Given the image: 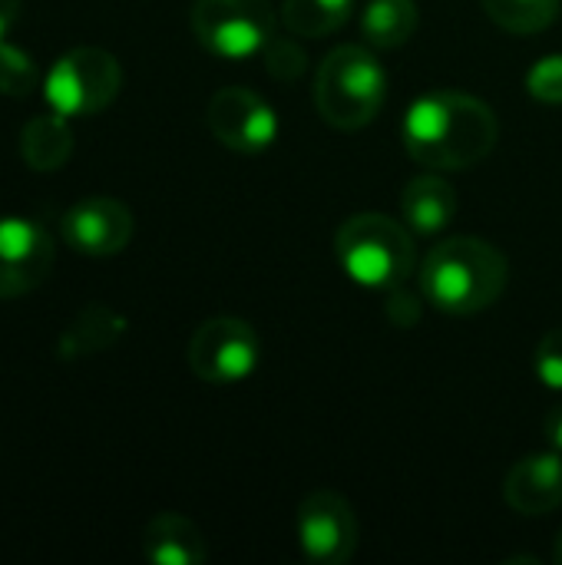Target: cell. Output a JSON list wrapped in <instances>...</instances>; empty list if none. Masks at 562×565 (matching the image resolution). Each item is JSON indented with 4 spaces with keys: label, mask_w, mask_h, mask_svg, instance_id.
I'll return each mask as SVG.
<instances>
[{
    "label": "cell",
    "mask_w": 562,
    "mask_h": 565,
    "mask_svg": "<svg viewBox=\"0 0 562 565\" xmlns=\"http://www.w3.org/2000/svg\"><path fill=\"white\" fill-rule=\"evenodd\" d=\"M556 559H560V563H562V533H560V536H556Z\"/></svg>",
    "instance_id": "obj_27"
},
{
    "label": "cell",
    "mask_w": 562,
    "mask_h": 565,
    "mask_svg": "<svg viewBox=\"0 0 562 565\" xmlns=\"http://www.w3.org/2000/svg\"><path fill=\"white\" fill-rule=\"evenodd\" d=\"M142 556L156 565H202L209 550L192 520L179 513H159L142 530Z\"/></svg>",
    "instance_id": "obj_13"
},
{
    "label": "cell",
    "mask_w": 562,
    "mask_h": 565,
    "mask_svg": "<svg viewBox=\"0 0 562 565\" xmlns=\"http://www.w3.org/2000/svg\"><path fill=\"white\" fill-rule=\"evenodd\" d=\"M388 318H391V324H397V328H414V324L421 321V305H417V298L407 295V291H401V285L391 288V295H388Z\"/></svg>",
    "instance_id": "obj_24"
},
{
    "label": "cell",
    "mask_w": 562,
    "mask_h": 565,
    "mask_svg": "<svg viewBox=\"0 0 562 565\" xmlns=\"http://www.w3.org/2000/svg\"><path fill=\"white\" fill-rule=\"evenodd\" d=\"M510 281V265L500 248L484 238L457 235L431 248L421 268V291L427 301L447 315L467 318L480 315L503 295Z\"/></svg>",
    "instance_id": "obj_2"
},
{
    "label": "cell",
    "mask_w": 562,
    "mask_h": 565,
    "mask_svg": "<svg viewBox=\"0 0 562 565\" xmlns=\"http://www.w3.org/2000/svg\"><path fill=\"white\" fill-rule=\"evenodd\" d=\"M335 252L341 268L364 288H397L417 262L411 228L378 212L344 218L335 235Z\"/></svg>",
    "instance_id": "obj_4"
},
{
    "label": "cell",
    "mask_w": 562,
    "mask_h": 565,
    "mask_svg": "<svg viewBox=\"0 0 562 565\" xmlns=\"http://www.w3.org/2000/svg\"><path fill=\"white\" fill-rule=\"evenodd\" d=\"M119 86L123 70L113 53L99 46H76L50 66L43 96L60 116H93L116 99Z\"/></svg>",
    "instance_id": "obj_5"
},
{
    "label": "cell",
    "mask_w": 562,
    "mask_h": 565,
    "mask_svg": "<svg viewBox=\"0 0 562 565\" xmlns=\"http://www.w3.org/2000/svg\"><path fill=\"white\" fill-rule=\"evenodd\" d=\"M301 550L311 563L341 565L358 550V516L335 490H315L295 513Z\"/></svg>",
    "instance_id": "obj_8"
},
{
    "label": "cell",
    "mask_w": 562,
    "mask_h": 565,
    "mask_svg": "<svg viewBox=\"0 0 562 565\" xmlns=\"http://www.w3.org/2000/svg\"><path fill=\"white\" fill-rule=\"evenodd\" d=\"M533 371L550 391H562V328H553L550 334H543V341L533 354Z\"/></svg>",
    "instance_id": "obj_22"
},
{
    "label": "cell",
    "mask_w": 562,
    "mask_h": 565,
    "mask_svg": "<svg viewBox=\"0 0 562 565\" xmlns=\"http://www.w3.org/2000/svg\"><path fill=\"white\" fill-rule=\"evenodd\" d=\"M262 53H265V70L282 83L298 79L305 73V50L288 36H272Z\"/></svg>",
    "instance_id": "obj_21"
},
{
    "label": "cell",
    "mask_w": 562,
    "mask_h": 565,
    "mask_svg": "<svg viewBox=\"0 0 562 565\" xmlns=\"http://www.w3.org/2000/svg\"><path fill=\"white\" fill-rule=\"evenodd\" d=\"M262 344L242 318H209L189 341V367L205 384H238L258 364Z\"/></svg>",
    "instance_id": "obj_7"
},
{
    "label": "cell",
    "mask_w": 562,
    "mask_h": 565,
    "mask_svg": "<svg viewBox=\"0 0 562 565\" xmlns=\"http://www.w3.org/2000/svg\"><path fill=\"white\" fill-rule=\"evenodd\" d=\"M63 238L89 258L119 255L132 238V212L109 195H89L63 215Z\"/></svg>",
    "instance_id": "obj_11"
},
{
    "label": "cell",
    "mask_w": 562,
    "mask_h": 565,
    "mask_svg": "<svg viewBox=\"0 0 562 565\" xmlns=\"http://www.w3.org/2000/svg\"><path fill=\"white\" fill-rule=\"evenodd\" d=\"M457 215V192L441 175H417L401 192V218L417 235L444 232Z\"/></svg>",
    "instance_id": "obj_14"
},
{
    "label": "cell",
    "mask_w": 562,
    "mask_h": 565,
    "mask_svg": "<svg viewBox=\"0 0 562 565\" xmlns=\"http://www.w3.org/2000/svg\"><path fill=\"white\" fill-rule=\"evenodd\" d=\"M530 96L540 103H562V56H543L527 76Z\"/></svg>",
    "instance_id": "obj_23"
},
{
    "label": "cell",
    "mask_w": 562,
    "mask_h": 565,
    "mask_svg": "<svg viewBox=\"0 0 562 565\" xmlns=\"http://www.w3.org/2000/svg\"><path fill=\"white\" fill-rule=\"evenodd\" d=\"M547 440H550L556 450H562V404L560 407H553L550 417H547Z\"/></svg>",
    "instance_id": "obj_25"
},
{
    "label": "cell",
    "mask_w": 562,
    "mask_h": 565,
    "mask_svg": "<svg viewBox=\"0 0 562 565\" xmlns=\"http://www.w3.org/2000/svg\"><path fill=\"white\" fill-rule=\"evenodd\" d=\"M212 136L232 152H262L275 142L278 116L275 109L248 86H225L209 99L205 109Z\"/></svg>",
    "instance_id": "obj_9"
},
{
    "label": "cell",
    "mask_w": 562,
    "mask_h": 565,
    "mask_svg": "<svg viewBox=\"0 0 562 565\" xmlns=\"http://www.w3.org/2000/svg\"><path fill=\"white\" fill-rule=\"evenodd\" d=\"M17 13H20V0H0V40L10 33Z\"/></svg>",
    "instance_id": "obj_26"
},
{
    "label": "cell",
    "mask_w": 562,
    "mask_h": 565,
    "mask_svg": "<svg viewBox=\"0 0 562 565\" xmlns=\"http://www.w3.org/2000/svg\"><path fill=\"white\" fill-rule=\"evenodd\" d=\"M20 156L33 172H56L73 156V132L66 116L46 113L26 119L20 132Z\"/></svg>",
    "instance_id": "obj_16"
},
{
    "label": "cell",
    "mask_w": 562,
    "mask_h": 565,
    "mask_svg": "<svg viewBox=\"0 0 562 565\" xmlns=\"http://www.w3.org/2000/svg\"><path fill=\"white\" fill-rule=\"evenodd\" d=\"M487 17L510 33H540L560 17L562 0H480Z\"/></svg>",
    "instance_id": "obj_19"
},
{
    "label": "cell",
    "mask_w": 562,
    "mask_h": 565,
    "mask_svg": "<svg viewBox=\"0 0 562 565\" xmlns=\"http://www.w3.org/2000/svg\"><path fill=\"white\" fill-rule=\"evenodd\" d=\"M40 83V70L33 63V56L7 40H0V93L3 96H30Z\"/></svg>",
    "instance_id": "obj_20"
},
{
    "label": "cell",
    "mask_w": 562,
    "mask_h": 565,
    "mask_svg": "<svg viewBox=\"0 0 562 565\" xmlns=\"http://www.w3.org/2000/svg\"><path fill=\"white\" fill-rule=\"evenodd\" d=\"M53 238L33 218H0V298H17L46 281Z\"/></svg>",
    "instance_id": "obj_10"
},
{
    "label": "cell",
    "mask_w": 562,
    "mask_h": 565,
    "mask_svg": "<svg viewBox=\"0 0 562 565\" xmlns=\"http://www.w3.org/2000/svg\"><path fill=\"white\" fill-rule=\"evenodd\" d=\"M388 96V76L378 56L368 46H338L331 50L315 76V106L318 116L335 129L368 126Z\"/></svg>",
    "instance_id": "obj_3"
},
{
    "label": "cell",
    "mask_w": 562,
    "mask_h": 565,
    "mask_svg": "<svg viewBox=\"0 0 562 565\" xmlns=\"http://www.w3.org/2000/svg\"><path fill=\"white\" fill-rule=\"evenodd\" d=\"M421 23V10L414 0H371L361 17V33L374 50L404 46Z\"/></svg>",
    "instance_id": "obj_17"
},
{
    "label": "cell",
    "mask_w": 562,
    "mask_h": 565,
    "mask_svg": "<svg viewBox=\"0 0 562 565\" xmlns=\"http://www.w3.org/2000/svg\"><path fill=\"white\" fill-rule=\"evenodd\" d=\"M123 334H126V318L119 311L106 305H89L63 328L56 341V354L60 361H83L109 351Z\"/></svg>",
    "instance_id": "obj_15"
},
{
    "label": "cell",
    "mask_w": 562,
    "mask_h": 565,
    "mask_svg": "<svg viewBox=\"0 0 562 565\" xmlns=\"http://www.w3.org/2000/svg\"><path fill=\"white\" fill-rule=\"evenodd\" d=\"M503 500L520 516H547L562 507L560 454H530L517 460L503 480Z\"/></svg>",
    "instance_id": "obj_12"
},
{
    "label": "cell",
    "mask_w": 562,
    "mask_h": 565,
    "mask_svg": "<svg viewBox=\"0 0 562 565\" xmlns=\"http://www.w3.org/2000/svg\"><path fill=\"white\" fill-rule=\"evenodd\" d=\"M500 126L494 109L460 89H437L421 96L404 116V146L424 169L460 172L487 159L497 146Z\"/></svg>",
    "instance_id": "obj_1"
},
{
    "label": "cell",
    "mask_w": 562,
    "mask_h": 565,
    "mask_svg": "<svg viewBox=\"0 0 562 565\" xmlns=\"http://www.w3.org/2000/svg\"><path fill=\"white\" fill-rule=\"evenodd\" d=\"M354 0H285L282 3V23L288 33L318 40L338 33L351 20Z\"/></svg>",
    "instance_id": "obj_18"
},
{
    "label": "cell",
    "mask_w": 562,
    "mask_h": 565,
    "mask_svg": "<svg viewBox=\"0 0 562 565\" xmlns=\"http://www.w3.org/2000/svg\"><path fill=\"white\" fill-rule=\"evenodd\" d=\"M192 33L209 53L245 60L275 36V7L272 0H195Z\"/></svg>",
    "instance_id": "obj_6"
}]
</instances>
